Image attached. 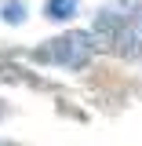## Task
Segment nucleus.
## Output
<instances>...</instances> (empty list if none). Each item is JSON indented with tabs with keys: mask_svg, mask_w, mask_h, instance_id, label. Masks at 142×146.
<instances>
[{
	"mask_svg": "<svg viewBox=\"0 0 142 146\" xmlns=\"http://www.w3.org/2000/svg\"><path fill=\"white\" fill-rule=\"evenodd\" d=\"M95 55V40H91L88 29H69V33L55 36V40H44L33 51L36 62L44 66H69V70H80L88 66V58Z\"/></svg>",
	"mask_w": 142,
	"mask_h": 146,
	"instance_id": "nucleus-1",
	"label": "nucleus"
},
{
	"mask_svg": "<svg viewBox=\"0 0 142 146\" xmlns=\"http://www.w3.org/2000/svg\"><path fill=\"white\" fill-rule=\"evenodd\" d=\"M109 51L124 55V58H139V55H142V33L135 29V22H127V26H120V29L113 33Z\"/></svg>",
	"mask_w": 142,
	"mask_h": 146,
	"instance_id": "nucleus-2",
	"label": "nucleus"
},
{
	"mask_svg": "<svg viewBox=\"0 0 142 146\" xmlns=\"http://www.w3.org/2000/svg\"><path fill=\"white\" fill-rule=\"evenodd\" d=\"M73 11H77V0H48L44 7L48 18H73Z\"/></svg>",
	"mask_w": 142,
	"mask_h": 146,
	"instance_id": "nucleus-3",
	"label": "nucleus"
},
{
	"mask_svg": "<svg viewBox=\"0 0 142 146\" xmlns=\"http://www.w3.org/2000/svg\"><path fill=\"white\" fill-rule=\"evenodd\" d=\"M22 15H26V11H22V4H18V0H11V4H4V22H11V26H18V22H22Z\"/></svg>",
	"mask_w": 142,
	"mask_h": 146,
	"instance_id": "nucleus-4",
	"label": "nucleus"
},
{
	"mask_svg": "<svg viewBox=\"0 0 142 146\" xmlns=\"http://www.w3.org/2000/svg\"><path fill=\"white\" fill-rule=\"evenodd\" d=\"M135 29H139V33H142V11H139V15H135Z\"/></svg>",
	"mask_w": 142,
	"mask_h": 146,
	"instance_id": "nucleus-5",
	"label": "nucleus"
},
{
	"mask_svg": "<svg viewBox=\"0 0 142 146\" xmlns=\"http://www.w3.org/2000/svg\"><path fill=\"white\" fill-rule=\"evenodd\" d=\"M4 113H7V106H4V102H0V117H4Z\"/></svg>",
	"mask_w": 142,
	"mask_h": 146,
	"instance_id": "nucleus-6",
	"label": "nucleus"
}]
</instances>
